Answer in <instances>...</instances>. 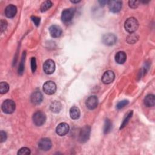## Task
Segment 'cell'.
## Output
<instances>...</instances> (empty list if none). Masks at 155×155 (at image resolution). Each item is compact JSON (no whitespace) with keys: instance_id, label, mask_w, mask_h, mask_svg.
Masks as SVG:
<instances>
[{"instance_id":"cell-10","label":"cell","mask_w":155,"mask_h":155,"mask_svg":"<svg viewBox=\"0 0 155 155\" xmlns=\"http://www.w3.org/2000/svg\"><path fill=\"white\" fill-rule=\"evenodd\" d=\"M115 78L114 73L111 70L106 71L102 76V82L105 84H109L113 82Z\"/></svg>"},{"instance_id":"cell-25","label":"cell","mask_w":155,"mask_h":155,"mask_svg":"<svg viewBox=\"0 0 155 155\" xmlns=\"http://www.w3.org/2000/svg\"><path fill=\"white\" fill-rule=\"evenodd\" d=\"M9 89L8 84L5 82H1L0 84V93L1 94L6 93Z\"/></svg>"},{"instance_id":"cell-27","label":"cell","mask_w":155,"mask_h":155,"mask_svg":"<svg viewBox=\"0 0 155 155\" xmlns=\"http://www.w3.org/2000/svg\"><path fill=\"white\" fill-rule=\"evenodd\" d=\"M30 150L27 147H22L19 150L18 152V155H25V154H30Z\"/></svg>"},{"instance_id":"cell-23","label":"cell","mask_w":155,"mask_h":155,"mask_svg":"<svg viewBox=\"0 0 155 155\" xmlns=\"http://www.w3.org/2000/svg\"><path fill=\"white\" fill-rule=\"evenodd\" d=\"M132 114H133V111H130L128 114L125 116L124 119L122 121V123L120 127V129H122L124 127H125L126 126V125L128 124V122H129L130 119H131V116H132Z\"/></svg>"},{"instance_id":"cell-8","label":"cell","mask_w":155,"mask_h":155,"mask_svg":"<svg viewBox=\"0 0 155 155\" xmlns=\"http://www.w3.org/2000/svg\"><path fill=\"white\" fill-rule=\"evenodd\" d=\"M117 41L116 36L112 33H107L103 36L102 37V42L103 43L108 46H111L114 45Z\"/></svg>"},{"instance_id":"cell-19","label":"cell","mask_w":155,"mask_h":155,"mask_svg":"<svg viewBox=\"0 0 155 155\" xmlns=\"http://www.w3.org/2000/svg\"><path fill=\"white\" fill-rule=\"evenodd\" d=\"M80 110L76 106L72 107L70 109V116L72 119H78L80 116Z\"/></svg>"},{"instance_id":"cell-33","label":"cell","mask_w":155,"mask_h":155,"mask_svg":"<svg viewBox=\"0 0 155 155\" xmlns=\"http://www.w3.org/2000/svg\"><path fill=\"white\" fill-rule=\"evenodd\" d=\"M31 19L32 20V21L35 23V24L36 26H38L39 25L40 23V18L35 16H33L31 17Z\"/></svg>"},{"instance_id":"cell-5","label":"cell","mask_w":155,"mask_h":155,"mask_svg":"<svg viewBox=\"0 0 155 155\" xmlns=\"http://www.w3.org/2000/svg\"><path fill=\"white\" fill-rule=\"evenodd\" d=\"M43 91L47 94H54L56 91V84L51 81L45 82L43 85Z\"/></svg>"},{"instance_id":"cell-29","label":"cell","mask_w":155,"mask_h":155,"mask_svg":"<svg viewBox=\"0 0 155 155\" xmlns=\"http://www.w3.org/2000/svg\"><path fill=\"white\" fill-rule=\"evenodd\" d=\"M0 27H1V32L2 33L7 28V21L5 20L1 19L0 22Z\"/></svg>"},{"instance_id":"cell-6","label":"cell","mask_w":155,"mask_h":155,"mask_svg":"<svg viewBox=\"0 0 155 155\" xmlns=\"http://www.w3.org/2000/svg\"><path fill=\"white\" fill-rule=\"evenodd\" d=\"M108 8L111 12L113 13H117L120 12L122 8V2L118 0H111L107 2Z\"/></svg>"},{"instance_id":"cell-7","label":"cell","mask_w":155,"mask_h":155,"mask_svg":"<svg viewBox=\"0 0 155 155\" xmlns=\"http://www.w3.org/2000/svg\"><path fill=\"white\" fill-rule=\"evenodd\" d=\"M44 71L47 74H52L55 70V64L52 59L46 60L43 65Z\"/></svg>"},{"instance_id":"cell-3","label":"cell","mask_w":155,"mask_h":155,"mask_svg":"<svg viewBox=\"0 0 155 155\" xmlns=\"http://www.w3.org/2000/svg\"><path fill=\"white\" fill-rule=\"evenodd\" d=\"M91 128L90 126L85 125L81 128L79 134V141L81 143H85L89 139Z\"/></svg>"},{"instance_id":"cell-20","label":"cell","mask_w":155,"mask_h":155,"mask_svg":"<svg viewBox=\"0 0 155 155\" xmlns=\"http://www.w3.org/2000/svg\"><path fill=\"white\" fill-rule=\"evenodd\" d=\"M50 108L53 113H59L62 109V104L60 102L54 101L51 104Z\"/></svg>"},{"instance_id":"cell-13","label":"cell","mask_w":155,"mask_h":155,"mask_svg":"<svg viewBox=\"0 0 155 155\" xmlns=\"http://www.w3.org/2000/svg\"><path fill=\"white\" fill-rule=\"evenodd\" d=\"M98 102V99L96 96H90L86 101V106L89 110H94L97 107Z\"/></svg>"},{"instance_id":"cell-11","label":"cell","mask_w":155,"mask_h":155,"mask_svg":"<svg viewBox=\"0 0 155 155\" xmlns=\"http://www.w3.org/2000/svg\"><path fill=\"white\" fill-rule=\"evenodd\" d=\"M52 146L51 141L48 138H42L38 142V147L42 151L49 150Z\"/></svg>"},{"instance_id":"cell-9","label":"cell","mask_w":155,"mask_h":155,"mask_svg":"<svg viewBox=\"0 0 155 155\" xmlns=\"http://www.w3.org/2000/svg\"><path fill=\"white\" fill-rule=\"evenodd\" d=\"M74 10L73 8L65 9L62 12L61 19L64 22H70L74 16Z\"/></svg>"},{"instance_id":"cell-32","label":"cell","mask_w":155,"mask_h":155,"mask_svg":"<svg viewBox=\"0 0 155 155\" xmlns=\"http://www.w3.org/2000/svg\"><path fill=\"white\" fill-rule=\"evenodd\" d=\"M7 139V134L4 131H1L0 133V140L1 142H3L5 141Z\"/></svg>"},{"instance_id":"cell-28","label":"cell","mask_w":155,"mask_h":155,"mask_svg":"<svg viewBox=\"0 0 155 155\" xmlns=\"http://www.w3.org/2000/svg\"><path fill=\"white\" fill-rule=\"evenodd\" d=\"M129 103L128 100H122L120 102H119L116 105V108L117 109H121L122 108H124L125 105H128Z\"/></svg>"},{"instance_id":"cell-14","label":"cell","mask_w":155,"mask_h":155,"mask_svg":"<svg viewBox=\"0 0 155 155\" xmlns=\"http://www.w3.org/2000/svg\"><path fill=\"white\" fill-rule=\"evenodd\" d=\"M42 100H43V96L42 93L38 91L33 92L30 96L31 102L35 105L41 104Z\"/></svg>"},{"instance_id":"cell-31","label":"cell","mask_w":155,"mask_h":155,"mask_svg":"<svg viewBox=\"0 0 155 155\" xmlns=\"http://www.w3.org/2000/svg\"><path fill=\"white\" fill-rule=\"evenodd\" d=\"M139 4V2L137 1H128V5L130 7L132 8H136L138 7Z\"/></svg>"},{"instance_id":"cell-34","label":"cell","mask_w":155,"mask_h":155,"mask_svg":"<svg viewBox=\"0 0 155 155\" xmlns=\"http://www.w3.org/2000/svg\"><path fill=\"white\" fill-rule=\"evenodd\" d=\"M107 2H108V1H99V2L100 3V4H101V5H103V6H104L106 3H107Z\"/></svg>"},{"instance_id":"cell-1","label":"cell","mask_w":155,"mask_h":155,"mask_svg":"<svg viewBox=\"0 0 155 155\" xmlns=\"http://www.w3.org/2000/svg\"><path fill=\"white\" fill-rule=\"evenodd\" d=\"M139 27V22L137 20L133 18H128L124 24V27L125 30L130 33H133L135 31L137 30Z\"/></svg>"},{"instance_id":"cell-26","label":"cell","mask_w":155,"mask_h":155,"mask_svg":"<svg viewBox=\"0 0 155 155\" xmlns=\"http://www.w3.org/2000/svg\"><path fill=\"white\" fill-rule=\"evenodd\" d=\"M138 39V36L137 35H135L134 33H131L127 38V42L130 44H133L135 42H136Z\"/></svg>"},{"instance_id":"cell-35","label":"cell","mask_w":155,"mask_h":155,"mask_svg":"<svg viewBox=\"0 0 155 155\" xmlns=\"http://www.w3.org/2000/svg\"><path fill=\"white\" fill-rule=\"evenodd\" d=\"M71 2L73 3H78V2H79L80 1H71Z\"/></svg>"},{"instance_id":"cell-24","label":"cell","mask_w":155,"mask_h":155,"mask_svg":"<svg viewBox=\"0 0 155 155\" xmlns=\"http://www.w3.org/2000/svg\"><path fill=\"white\" fill-rule=\"evenodd\" d=\"M25 53L24 52L22 56V59L21 61V62L19 65L18 68V73L19 74H22L23 73L24 70V62H25Z\"/></svg>"},{"instance_id":"cell-18","label":"cell","mask_w":155,"mask_h":155,"mask_svg":"<svg viewBox=\"0 0 155 155\" xmlns=\"http://www.w3.org/2000/svg\"><path fill=\"white\" fill-rule=\"evenodd\" d=\"M144 104L147 107H153L155 104V97L153 94H148L144 98Z\"/></svg>"},{"instance_id":"cell-17","label":"cell","mask_w":155,"mask_h":155,"mask_svg":"<svg viewBox=\"0 0 155 155\" xmlns=\"http://www.w3.org/2000/svg\"><path fill=\"white\" fill-rule=\"evenodd\" d=\"M127 59V55L124 51H118L115 55V61L119 64H124Z\"/></svg>"},{"instance_id":"cell-21","label":"cell","mask_w":155,"mask_h":155,"mask_svg":"<svg viewBox=\"0 0 155 155\" xmlns=\"http://www.w3.org/2000/svg\"><path fill=\"white\" fill-rule=\"evenodd\" d=\"M52 5H53L52 2L50 1L47 0V1H44L41 5V7H40L41 11L42 12H44L48 10L52 6Z\"/></svg>"},{"instance_id":"cell-16","label":"cell","mask_w":155,"mask_h":155,"mask_svg":"<svg viewBox=\"0 0 155 155\" xmlns=\"http://www.w3.org/2000/svg\"><path fill=\"white\" fill-rule=\"evenodd\" d=\"M49 32L53 38H58L62 34L61 28L56 25H53L49 28Z\"/></svg>"},{"instance_id":"cell-15","label":"cell","mask_w":155,"mask_h":155,"mask_svg":"<svg viewBox=\"0 0 155 155\" xmlns=\"http://www.w3.org/2000/svg\"><path fill=\"white\" fill-rule=\"evenodd\" d=\"M17 12L16 7L13 4L7 5L5 9V15L8 18H13Z\"/></svg>"},{"instance_id":"cell-30","label":"cell","mask_w":155,"mask_h":155,"mask_svg":"<svg viewBox=\"0 0 155 155\" xmlns=\"http://www.w3.org/2000/svg\"><path fill=\"white\" fill-rule=\"evenodd\" d=\"M31 68L32 72H35L36 70V61L35 58L33 57L31 59Z\"/></svg>"},{"instance_id":"cell-2","label":"cell","mask_w":155,"mask_h":155,"mask_svg":"<svg viewBox=\"0 0 155 155\" xmlns=\"http://www.w3.org/2000/svg\"><path fill=\"white\" fill-rule=\"evenodd\" d=\"M16 108L15 102L11 99H6L5 100L1 105L2 110L7 114L12 113Z\"/></svg>"},{"instance_id":"cell-22","label":"cell","mask_w":155,"mask_h":155,"mask_svg":"<svg viewBox=\"0 0 155 155\" xmlns=\"http://www.w3.org/2000/svg\"><path fill=\"white\" fill-rule=\"evenodd\" d=\"M111 128H112V124H111V121L108 119H105L104 126V134L108 133L111 131Z\"/></svg>"},{"instance_id":"cell-12","label":"cell","mask_w":155,"mask_h":155,"mask_svg":"<svg viewBox=\"0 0 155 155\" xmlns=\"http://www.w3.org/2000/svg\"><path fill=\"white\" fill-rule=\"evenodd\" d=\"M69 125L65 122H62L58 124L56 128V133L61 136H65L67 134L69 131Z\"/></svg>"},{"instance_id":"cell-4","label":"cell","mask_w":155,"mask_h":155,"mask_svg":"<svg viewBox=\"0 0 155 155\" xmlns=\"http://www.w3.org/2000/svg\"><path fill=\"white\" fill-rule=\"evenodd\" d=\"M46 120V116L45 113L41 111H36L34 113L33 116V123L36 126L42 125Z\"/></svg>"}]
</instances>
